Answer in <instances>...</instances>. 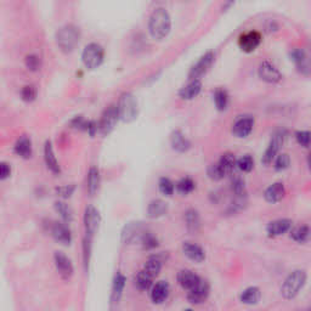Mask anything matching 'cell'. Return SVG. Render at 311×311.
<instances>
[{"instance_id":"c3c4849f","label":"cell","mask_w":311,"mask_h":311,"mask_svg":"<svg viewBox=\"0 0 311 311\" xmlns=\"http://www.w3.org/2000/svg\"><path fill=\"white\" fill-rule=\"evenodd\" d=\"M75 186L73 185H65L60 186V188H56V194L62 198H70L75 192Z\"/></svg>"},{"instance_id":"ffe728a7","label":"cell","mask_w":311,"mask_h":311,"mask_svg":"<svg viewBox=\"0 0 311 311\" xmlns=\"http://www.w3.org/2000/svg\"><path fill=\"white\" fill-rule=\"evenodd\" d=\"M51 235L57 242H60L61 244L68 245L72 242V233L71 230L68 229L67 225L62 223H54L51 225Z\"/></svg>"},{"instance_id":"e575fe53","label":"cell","mask_w":311,"mask_h":311,"mask_svg":"<svg viewBox=\"0 0 311 311\" xmlns=\"http://www.w3.org/2000/svg\"><path fill=\"white\" fill-rule=\"evenodd\" d=\"M153 278L152 276H150L146 271L141 270L138 272L135 277V286L138 287L140 291H149L151 287L153 286Z\"/></svg>"},{"instance_id":"277c9868","label":"cell","mask_w":311,"mask_h":311,"mask_svg":"<svg viewBox=\"0 0 311 311\" xmlns=\"http://www.w3.org/2000/svg\"><path fill=\"white\" fill-rule=\"evenodd\" d=\"M119 119L126 123H132L138 118L139 107L135 96L130 93H126L120 96L119 102L117 105Z\"/></svg>"},{"instance_id":"f35d334b","label":"cell","mask_w":311,"mask_h":311,"mask_svg":"<svg viewBox=\"0 0 311 311\" xmlns=\"http://www.w3.org/2000/svg\"><path fill=\"white\" fill-rule=\"evenodd\" d=\"M231 190H232V192L235 194L236 197L242 198L245 197V195H247L244 180L239 176L232 177V180H231Z\"/></svg>"},{"instance_id":"bcb514c9","label":"cell","mask_w":311,"mask_h":311,"mask_svg":"<svg viewBox=\"0 0 311 311\" xmlns=\"http://www.w3.org/2000/svg\"><path fill=\"white\" fill-rule=\"evenodd\" d=\"M295 139H297L298 144L305 149L310 146V132H307V130H299L295 133Z\"/></svg>"},{"instance_id":"5b68a950","label":"cell","mask_w":311,"mask_h":311,"mask_svg":"<svg viewBox=\"0 0 311 311\" xmlns=\"http://www.w3.org/2000/svg\"><path fill=\"white\" fill-rule=\"evenodd\" d=\"M103 58H105V51L100 44L90 43L83 50L82 60L88 70H95L101 66Z\"/></svg>"},{"instance_id":"f6af8a7d","label":"cell","mask_w":311,"mask_h":311,"mask_svg":"<svg viewBox=\"0 0 311 311\" xmlns=\"http://www.w3.org/2000/svg\"><path fill=\"white\" fill-rule=\"evenodd\" d=\"M37 88L33 87V85H26V87L22 88V90H21V96H22V100H25V101L31 102L35 100V97H37Z\"/></svg>"},{"instance_id":"d590c367","label":"cell","mask_w":311,"mask_h":311,"mask_svg":"<svg viewBox=\"0 0 311 311\" xmlns=\"http://www.w3.org/2000/svg\"><path fill=\"white\" fill-rule=\"evenodd\" d=\"M214 103H215V107H217L218 111H225V109L227 108V106H229L230 102V97L229 94H227V91L225 90L223 88H219L217 90L214 91Z\"/></svg>"},{"instance_id":"7c38bea8","label":"cell","mask_w":311,"mask_h":311,"mask_svg":"<svg viewBox=\"0 0 311 311\" xmlns=\"http://www.w3.org/2000/svg\"><path fill=\"white\" fill-rule=\"evenodd\" d=\"M54 262L56 270L58 271L60 276L64 278V280H70L72 277L73 271V264L71 262V259L68 258L66 254L62 253V252H55L54 254Z\"/></svg>"},{"instance_id":"2e32d148","label":"cell","mask_w":311,"mask_h":311,"mask_svg":"<svg viewBox=\"0 0 311 311\" xmlns=\"http://www.w3.org/2000/svg\"><path fill=\"white\" fill-rule=\"evenodd\" d=\"M291 219H277L271 221L266 226V233L269 237H278L288 232L292 229Z\"/></svg>"},{"instance_id":"6da1fadb","label":"cell","mask_w":311,"mask_h":311,"mask_svg":"<svg viewBox=\"0 0 311 311\" xmlns=\"http://www.w3.org/2000/svg\"><path fill=\"white\" fill-rule=\"evenodd\" d=\"M171 19L164 8H158L151 14L149 21V32L155 40H162L170 33Z\"/></svg>"},{"instance_id":"9c48e42d","label":"cell","mask_w":311,"mask_h":311,"mask_svg":"<svg viewBox=\"0 0 311 311\" xmlns=\"http://www.w3.org/2000/svg\"><path fill=\"white\" fill-rule=\"evenodd\" d=\"M118 120H119V114H118L117 106L111 105L105 109V112L101 115V119H100V123L97 124L100 133L102 135L109 134L114 129Z\"/></svg>"},{"instance_id":"4dcf8cb0","label":"cell","mask_w":311,"mask_h":311,"mask_svg":"<svg viewBox=\"0 0 311 311\" xmlns=\"http://www.w3.org/2000/svg\"><path fill=\"white\" fill-rule=\"evenodd\" d=\"M15 151L22 158H29L32 156V142L27 136H22L15 145Z\"/></svg>"},{"instance_id":"8d00e7d4","label":"cell","mask_w":311,"mask_h":311,"mask_svg":"<svg viewBox=\"0 0 311 311\" xmlns=\"http://www.w3.org/2000/svg\"><path fill=\"white\" fill-rule=\"evenodd\" d=\"M175 188H176V191L179 192L180 195L186 196V195L191 194V192L196 189V183H195V181L191 179V177L185 176V177H181V179L176 182Z\"/></svg>"},{"instance_id":"1f68e13d","label":"cell","mask_w":311,"mask_h":311,"mask_svg":"<svg viewBox=\"0 0 311 311\" xmlns=\"http://www.w3.org/2000/svg\"><path fill=\"white\" fill-rule=\"evenodd\" d=\"M162 264L163 260L159 257H151L149 260L145 264L144 269L142 270L146 271L150 276H152L153 278H156L159 275V272L162 270Z\"/></svg>"},{"instance_id":"d6a6232c","label":"cell","mask_w":311,"mask_h":311,"mask_svg":"<svg viewBox=\"0 0 311 311\" xmlns=\"http://www.w3.org/2000/svg\"><path fill=\"white\" fill-rule=\"evenodd\" d=\"M87 188H88V192L93 196L97 192V190H99L100 186V171L97 168L91 167L90 170H89L88 173V180H87Z\"/></svg>"},{"instance_id":"681fc988","label":"cell","mask_w":311,"mask_h":311,"mask_svg":"<svg viewBox=\"0 0 311 311\" xmlns=\"http://www.w3.org/2000/svg\"><path fill=\"white\" fill-rule=\"evenodd\" d=\"M71 124H72L73 128L76 129H82V130H87L88 129V124H89V120H85L84 118L81 117H76L75 119L71 122Z\"/></svg>"},{"instance_id":"83f0119b","label":"cell","mask_w":311,"mask_h":311,"mask_svg":"<svg viewBox=\"0 0 311 311\" xmlns=\"http://www.w3.org/2000/svg\"><path fill=\"white\" fill-rule=\"evenodd\" d=\"M262 298V292L258 287H248L239 295V300L245 305H256Z\"/></svg>"},{"instance_id":"cb8c5ba5","label":"cell","mask_w":311,"mask_h":311,"mask_svg":"<svg viewBox=\"0 0 311 311\" xmlns=\"http://www.w3.org/2000/svg\"><path fill=\"white\" fill-rule=\"evenodd\" d=\"M202 90V82L200 79H191L188 84L179 90V96L182 100H192L198 96V94Z\"/></svg>"},{"instance_id":"60d3db41","label":"cell","mask_w":311,"mask_h":311,"mask_svg":"<svg viewBox=\"0 0 311 311\" xmlns=\"http://www.w3.org/2000/svg\"><path fill=\"white\" fill-rule=\"evenodd\" d=\"M236 168H238V169L241 171H243V173H251L254 168L253 157H252L251 155H244L239 159H237Z\"/></svg>"},{"instance_id":"d4e9b609","label":"cell","mask_w":311,"mask_h":311,"mask_svg":"<svg viewBox=\"0 0 311 311\" xmlns=\"http://www.w3.org/2000/svg\"><path fill=\"white\" fill-rule=\"evenodd\" d=\"M168 212V203L165 201L157 200L151 201L147 206V217L151 219H158L164 217Z\"/></svg>"},{"instance_id":"f1b7e54d","label":"cell","mask_w":311,"mask_h":311,"mask_svg":"<svg viewBox=\"0 0 311 311\" xmlns=\"http://www.w3.org/2000/svg\"><path fill=\"white\" fill-rule=\"evenodd\" d=\"M219 167L223 170L224 175H231L236 169V158L232 153H224L218 162Z\"/></svg>"},{"instance_id":"4316f807","label":"cell","mask_w":311,"mask_h":311,"mask_svg":"<svg viewBox=\"0 0 311 311\" xmlns=\"http://www.w3.org/2000/svg\"><path fill=\"white\" fill-rule=\"evenodd\" d=\"M126 282H127L126 276H124L122 272H117L113 278V283H112L111 298L113 303H118V301H119V299L123 294L124 287H126Z\"/></svg>"},{"instance_id":"8992f818","label":"cell","mask_w":311,"mask_h":311,"mask_svg":"<svg viewBox=\"0 0 311 311\" xmlns=\"http://www.w3.org/2000/svg\"><path fill=\"white\" fill-rule=\"evenodd\" d=\"M100 213L94 206H88L84 212V227H85V241L91 242L100 225Z\"/></svg>"},{"instance_id":"7a4b0ae2","label":"cell","mask_w":311,"mask_h":311,"mask_svg":"<svg viewBox=\"0 0 311 311\" xmlns=\"http://www.w3.org/2000/svg\"><path fill=\"white\" fill-rule=\"evenodd\" d=\"M307 275L304 270H294L284 278L282 286H281V295L286 300L294 299L300 293L301 289L306 284Z\"/></svg>"},{"instance_id":"7402d4cb","label":"cell","mask_w":311,"mask_h":311,"mask_svg":"<svg viewBox=\"0 0 311 311\" xmlns=\"http://www.w3.org/2000/svg\"><path fill=\"white\" fill-rule=\"evenodd\" d=\"M170 145L174 151L179 153H185L191 149V142L180 130H174L170 135Z\"/></svg>"},{"instance_id":"8fae6325","label":"cell","mask_w":311,"mask_h":311,"mask_svg":"<svg viewBox=\"0 0 311 311\" xmlns=\"http://www.w3.org/2000/svg\"><path fill=\"white\" fill-rule=\"evenodd\" d=\"M146 227L141 223H129L124 227L122 232V239L124 243H135V242H141L142 236L146 233Z\"/></svg>"},{"instance_id":"30bf717a","label":"cell","mask_w":311,"mask_h":311,"mask_svg":"<svg viewBox=\"0 0 311 311\" xmlns=\"http://www.w3.org/2000/svg\"><path fill=\"white\" fill-rule=\"evenodd\" d=\"M258 75H259L262 81L269 83V84H276L282 79L280 70L270 61H263L259 65Z\"/></svg>"},{"instance_id":"ab89813d","label":"cell","mask_w":311,"mask_h":311,"mask_svg":"<svg viewBox=\"0 0 311 311\" xmlns=\"http://www.w3.org/2000/svg\"><path fill=\"white\" fill-rule=\"evenodd\" d=\"M55 209L60 214V217L65 223H71V220H72V210L68 207V204L65 203L64 201H57L55 203Z\"/></svg>"},{"instance_id":"5bb4252c","label":"cell","mask_w":311,"mask_h":311,"mask_svg":"<svg viewBox=\"0 0 311 311\" xmlns=\"http://www.w3.org/2000/svg\"><path fill=\"white\" fill-rule=\"evenodd\" d=\"M209 292H210L209 283L201 278L200 283H198L195 288H192L191 291H189L188 300L191 304H195V305L202 304L207 300V299H208Z\"/></svg>"},{"instance_id":"ac0fdd59","label":"cell","mask_w":311,"mask_h":311,"mask_svg":"<svg viewBox=\"0 0 311 311\" xmlns=\"http://www.w3.org/2000/svg\"><path fill=\"white\" fill-rule=\"evenodd\" d=\"M291 60L294 62L298 71L304 76H309L310 68H309V58H307L306 52L303 49H293L289 52Z\"/></svg>"},{"instance_id":"4fadbf2b","label":"cell","mask_w":311,"mask_h":311,"mask_svg":"<svg viewBox=\"0 0 311 311\" xmlns=\"http://www.w3.org/2000/svg\"><path fill=\"white\" fill-rule=\"evenodd\" d=\"M262 43V35L257 31H250L241 34L238 38V45L242 51L253 52Z\"/></svg>"},{"instance_id":"816d5d0a","label":"cell","mask_w":311,"mask_h":311,"mask_svg":"<svg viewBox=\"0 0 311 311\" xmlns=\"http://www.w3.org/2000/svg\"><path fill=\"white\" fill-rule=\"evenodd\" d=\"M185 311H194V310H191V309H186Z\"/></svg>"},{"instance_id":"ba28073f","label":"cell","mask_w":311,"mask_h":311,"mask_svg":"<svg viewBox=\"0 0 311 311\" xmlns=\"http://www.w3.org/2000/svg\"><path fill=\"white\" fill-rule=\"evenodd\" d=\"M284 139H286V133L282 132V130H278V132L275 133L274 135H272L270 144H269L268 149L265 150L264 155L262 157V163L264 165H269L271 164L272 161L275 159V157L277 156L278 151H280L281 146L283 145Z\"/></svg>"},{"instance_id":"9a60e30c","label":"cell","mask_w":311,"mask_h":311,"mask_svg":"<svg viewBox=\"0 0 311 311\" xmlns=\"http://www.w3.org/2000/svg\"><path fill=\"white\" fill-rule=\"evenodd\" d=\"M254 127V118L252 115H242L232 126V134L238 139H244L251 134Z\"/></svg>"},{"instance_id":"f546056e","label":"cell","mask_w":311,"mask_h":311,"mask_svg":"<svg viewBox=\"0 0 311 311\" xmlns=\"http://www.w3.org/2000/svg\"><path fill=\"white\" fill-rule=\"evenodd\" d=\"M185 224L190 232H197L201 226L200 213L196 209L191 208L185 212Z\"/></svg>"},{"instance_id":"d6986e66","label":"cell","mask_w":311,"mask_h":311,"mask_svg":"<svg viewBox=\"0 0 311 311\" xmlns=\"http://www.w3.org/2000/svg\"><path fill=\"white\" fill-rule=\"evenodd\" d=\"M169 284L165 281H158L156 284L151 287V299L155 304H162L169 297Z\"/></svg>"},{"instance_id":"e0dca14e","label":"cell","mask_w":311,"mask_h":311,"mask_svg":"<svg viewBox=\"0 0 311 311\" xmlns=\"http://www.w3.org/2000/svg\"><path fill=\"white\" fill-rule=\"evenodd\" d=\"M182 253L195 263H202L206 260V252L201 245L194 243V242H183Z\"/></svg>"},{"instance_id":"603a6c76","label":"cell","mask_w":311,"mask_h":311,"mask_svg":"<svg viewBox=\"0 0 311 311\" xmlns=\"http://www.w3.org/2000/svg\"><path fill=\"white\" fill-rule=\"evenodd\" d=\"M200 281L201 277L191 270H181L177 274V282L186 291H191L192 288H195L200 283Z\"/></svg>"},{"instance_id":"f907efd6","label":"cell","mask_w":311,"mask_h":311,"mask_svg":"<svg viewBox=\"0 0 311 311\" xmlns=\"http://www.w3.org/2000/svg\"><path fill=\"white\" fill-rule=\"evenodd\" d=\"M11 175V167L7 162H0V180L8 179Z\"/></svg>"},{"instance_id":"7dc6e473","label":"cell","mask_w":311,"mask_h":311,"mask_svg":"<svg viewBox=\"0 0 311 311\" xmlns=\"http://www.w3.org/2000/svg\"><path fill=\"white\" fill-rule=\"evenodd\" d=\"M26 66H27L28 70H31V71L39 70V67H40L39 56H37L34 54L28 55L27 57H26Z\"/></svg>"},{"instance_id":"7bdbcfd3","label":"cell","mask_w":311,"mask_h":311,"mask_svg":"<svg viewBox=\"0 0 311 311\" xmlns=\"http://www.w3.org/2000/svg\"><path fill=\"white\" fill-rule=\"evenodd\" d=\"M140 243L144 245L145 250H153V248L158 247V239L155 235L150 232V231H146L144 236H142Z\"/></svg>"},{"instance_id":"44dd1931","label":"cell","mask_w":311,"mask_h":311,"mask_svg":"<svg viewBox=\"0 0 311 311\" xmlns=\"http://www.w3.org/2000/svg\"><path fill=\"white\" fill-rule=\"evenodd\" d=\"M286 196V189L282 182H274L264 192V198L269 203H277Z\"/></svg>"},{"instance_id":"484cf974","label":"cell","mask_w":311,"mask_h":311,"mask_svg":"<svg viewBox=\"0 0 311 311\" xmlns=\"http://www.w3.org/2000/svg\"><path fill=\"white\" fill-rule=\"evenodd\" d=\"M44 159H45V164L47 169L52 171L54 174H58L61 171L60 165H58L57 159H56L54 149H52V145L50 141L45 142V146H44Z\"/></svg>"},{"instance_id":"836d02e7","label":"cell","mask_w":311,"mask_h":311,"mask_svg":"<svg viewBox=\"0 0 311 311\" xmlns=\"http://www.w3.org/2000/svg\"><path fill=\"white\" fill-rule=\"evenodd\" d=\"M291 238L297 243H306L310 239V227L307 225H301V226L295 227L294 230H292Z\"/></svg>"},{"instance_id":"3957f363","label":"cell","mask_w":311,"mask_h":311,"mask_svg":"<svg viewBox=\"0 0 311 311\" xmlns=\"http://www.w3.org/2000/svg\"><path fill=\"white\" fill-rule=\"evenodd\" d=\"M81 40V31L75 25H65L56 32V44L61 51L70 54L75 51Z\"/></svg>"},{"instance_id":"74e56055","label":"cell","mask_w":311,"mask_h":311,"mask_svg":"<svg viewBox=\"0 0 311 311\" xmlns=\"http://www.w3.org/2000/svg\"><path fill=\"white\" fill-rule=\"evenodd\" d=\"M158 189H159V192H161L163 196L170 197V196H173L174 191H175V185H174V182L171 181L169 177L163 176L159 179V181H158Z\"/></svg>"},{"instance_id":"52a82bcc","label":"cell","mask_w":311,"mask_h":311,"mask_svg":"<svg viewBox=\"0 0 311 311\" xmlns=\"http://www.w3.org/2000/svg\"><path fill=\"white\" fill-rule=\"evenodd\" d=\"M214 60H215V55L213 51H208L203 56H201L200 60H198L196 64L191 67V70H190L189 72L190 81H191V79H200L201 81V78H202V77L208 72L209 68L212 67Z\"/></svg>"},{"instance_id":"b9f144b4","label":"cell","mask_w":311,"mask_h":311,"mask_svg":"<svg viewBox=\"0 0 311 311\" xmlns=\"http://www.w3.org/2000/svg\"><path fill=\"white\" fill-rule=\"evenodd\" d=\"M291 165V157L287 153H280L275 157V169L277 171H283Z\"/></svg>"},{"instance_id":"ee69618b","label":"cell","mask_w":311,"mask_h":311,"mask_svg":"<svg viewBox=\"0 0 311 311\" xmlns=\"http://www.w3.org/2000/svg\"><path fill=\"white\" fill-rule=\"evenodd\" d=\"M207 174H208V177L210 180H213V181H219V180L224 179L225 176L223 170L220 169L218 163H213V164H210L208 169H207Z\"/></svg>"}]
</instances>
